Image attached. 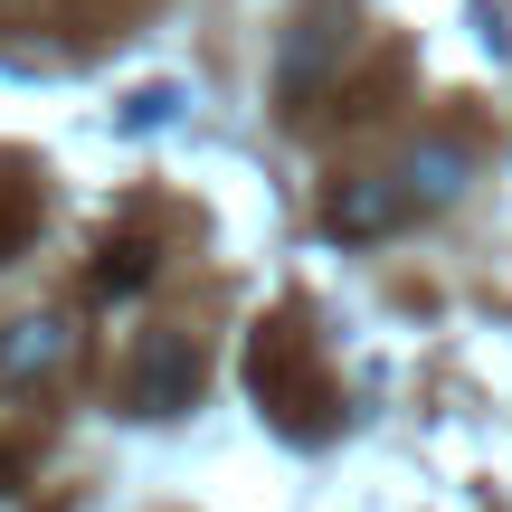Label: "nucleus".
<instances>
[{
	"mask_svg": "<svg viewBox=\"0 0 512 512\" xmlns=\"http://www.w3.org/2000/svg\"><path fill=\"white\" fill-rule=\"evenodd\" d=\"M67 361H76V332L57 323V313H29V323H10V332H0V380H10V389L57 380Z\"/></svg>",
	"mask_w": 512,
	"mask_h": 512,
	"instance_id": "f257e3e1",
	"label": "nucleus"
},
{
	"mask_svg": "<svg viewBox=\"0 0 512 512\" xmlns=\"http://www.w3.org/2000/svg\"><path fill=\"white\" fill-rule=\"evenodd\" d=\"M190 389H200V351L190 342H152L143 361H133V408H143V418L190 408Z\"/></svg>",
	"mask_w": 512,
	"mask_h": 512,
	"instance_id": "f03ea898",
	"label": "nucleus"
},
{
	"mask_svg": "<svg viewBox=\"0 0 512 512\" xmlns=\"http://www.w3.org/2000/svg\"><path fill=\"white\" fill-rule=\"evenodd\" d=\"M399 209H408L399 181H342L332 209H323V228L332 238H380V228H399Z\"/></svg>",
	"mask_w": 512,
	"mask_h": 512,
	"instance_id": "7ed1b4c3",
	"label": "nucleus"
},
{
	"mask_svg": "<svg viewBox=\"0 0 512 512\" xmlns=\"http://www.w3.org/2000/svg\"><path fill=\"white\" fill-rule=\"evenodd\" d=\"M399 190H408V209H446V200H465V152H456V143H427L418 162L399 171Z\"/></svg>",
	"mask_w": 512,
	"mask_h": 512,
	"instance_id": "20e7f679",
	"label": "nucleus"
},
{
	"mask_svg": "<svg viewBox=\"0 0 512 512\" xmlns=\"http://www.w3.org/2000/svg\"><path fill=\"white\" fill-rule=\"evenodd\" d=\"M143 275H152V266H143V247H124V256H105V294H133V285H143Z\"/></svg>",
	"mask_w": 512,
	"mask_h": 512,
	"instance_id": "39448f33",
	"label": "nucleus"
}]
</instances>
